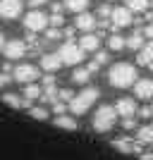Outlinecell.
<instances>
[{
	"label": "cell",
	"instance_id": "obj_1",
	"mask_svg": "<svg viewBox=\"0 0 153 160\" xmlns=\"http://www.w3.org/2000/svg\"><path fill=\"white\" fill-rule=\"evenodd\" d=\"M136 79H139V74H136L134 65H129V62H117V65H113L108 69V81L115 88H127Z\"/></svg>",
	"mask_w": 153,
	"mask_h": 160
},
{
	"label": "cell",
	"instance_id": "obj_2",
	"mask_svg": "<svg viewBox=\"0 0 153 160\" xmlns=\"http://www.w3.org/2000/svg\"><path fill=\"white\" fill-rule=\"evenodd\" d=\"M98 98H100V91H98V88H96V86H86L81 93H77V96L69 98L67 108H69V112H72L74 117H79V115H84Z\"/></svg>",
	"mask_w": 153,
	"mask_h": 160
},
{
	"label": "cell",
	"instance_id": "obj_3",
	"mask_svg": "<svg viewBox=\"0 0 153 160\" xmlns=\"http://www.w3.org/2000/svg\"><path fill=\"white\" fill-rule=\"evenodd\" d=\"M117 122V112L113 105H100L93 115V129L96 132H110Z\"/></svg>",
	"mask_w": 153,
	"mask_h": 160
},
{
	"label": "cell",
	"instance_id": "obj_4",
	"mask_svg": "<svg viewBox=\"0 0 153 160\" xmlns=\"http://www.w3.org/2000/svg\"><path fill=\"white\" fill-rule=\"evenodd\" d=\"M60 60H62V65H79L81 60H84V50H81L77 43H62L60 46Z\"/></svg>",
	"mask_w": 153,
	"mask_h": 160
},
{
	"label": "cell",
	"instance_id": "obj_5",
	"mask_svg": "<svg viewBox=\"0 0 153 160\" xmlns=\"http://www.w3.org/2000/svg\"><path fill=\"white\" fill-rule=\"evenodd\" d=\"M22 7H24L22 0H0V19H7V22L19 19Z\"/></svg>",
	"mask_w": 153,
	"mask_h": 160
},
{
	"label": "cell",
	"instance_id": "obj_6",
	"mask_svg": "<svg viewBox=\"0 0 153 160\" xmlns=\"http://www.w3.org/2000/svg\"><path fill=\"white\" fill-rule=\"evenodd\" d=\"M24 27H27L29 31H43V29L48 27V17L41 12L38 7H31V12L24 17Z\"/></svg>",
	"mask_w": 153,
	"mask_h": 160
},
{
	"label": "cell",
	"instance_id": "obj_7",
	"mask_svg": "<svg viewBox=\"0 0 153 160\" xmlns=\"http://www.w3.org/2000/svg\"><path fill=\"white\" fill-rule=\"evenodd\" d=\"M110 27L113 29H125L132 24V10H127V7H115V10H110Z\"/></svg>",
	"mask_w": 153,
	"mask_h": 160
},
{
	"label": "cell",
	"instance_id": "obj_8",
	"mask_svg": "<svg viewBox=\"0 0 153 160\" xmlns=\"http://www.w3.org/2000/svg\"><path fill=\"white\" fill-rule=\"evenodd\" d=\"M3 53L10 58V60H19L27 55V43L19 38H12V41H5V46H3Z\"/></svg>",
	"mask_w": 153,
	"mask_h": 160
},
{
	"label": "cell",
	"instance_id": "obj_9",
	"mask_svg": "<svg viewBox=\"0 0 153 160\" xmlns=\"http://www.w3.org/2000/svg\"><path fill=\"white\" fill-rule=\"evenodd\" d=\"M38 79V69L33 65H19L14 67V81H19V84H31V81Z\"/></svg>",
	"mask_w": 153,
	"mask_h": 160
},
{
	"label": "cell",
	"instance_id": "obj_10",
	"mask_svg": "<svg viewBox=\"0 0 153 160\" xmlns=\"http://www.w3.org/2000/svg\"><path fill=\"white\" fill-rule=\"evenodd\" d=\"M132 86H134V96L136 98L153 100V79H136Z\"/></svg>",
	"mask_w": 153,
	"mask_h": 160
},
{
	"label": "cell",
	"instance_id": "obj_11",
	"mask_svg": "<svg viewBox=\"0 0 153 160\" xmlns=\"http://www.w3.org/2000/svg\"><path fill=\"white\" fill-rule=\"evenodd\" d=\"M113 108H115V112H117V117H129V115H136V103H134V98H120Z\"/></svg>",
	"mask_w": 153,
	"mask_h": 160
},
{
	"label": "cell",
	"instance_id": "obj_12",
	"mask_svg": "<svg viewBox=\"0 0 153 160\" xmlns=\"http://www.w3.org/2000/svg\"><path fill=\"white\" fill-rule=\"evenodd\" d=\"M113 146L117 148V151H122V153H136V155L144 151L141 143H139V141H134V139H117V141H113Z\"/></svg>",
	"mask_w": 153,
	"mask_h": 160
},
{
	"label": "cell",
	"instance_id": "obj_13",
	"mask_svg": "<svg viewBox=\"0 0 153 160\" xmlns=\"http://www.w3.org/2000/svg\"><path fill=\"white\" fill-rule=\"evenodd\" d=\"M98 46H100V36L98 33H91V31H86L84 36H81V41H79V48L86 53V50H98Z\"/></svg>",
	"mask_w": 153,
	"mask_h": 160
},
{
	"label": "cell",
	"instance_id": "obj_14",
	"mask_svg": "<svg viewBox=\"0 0 153 160\" xmlns=\"http://www.w3.org/2000/svg\"><path fill=\"white\" fill-rule=\"evenodd\" d=\"M96 27V17L89 12H77V22H74V29H79V31H91Z\"/></svg>",
	"mask_w": 153,
	"mask_h": 160
},
{
	"label": "cell",
	"instance_id": "obj_15",
	"mask_svg": "<svg viewBox=\"0 0 153 160\" xmlns=\"http://www.w3.org/2000/svg\"><path fill=\"white\" fill-rule=\"evenodd\" d=\"M41 67H43L46 72H58V69L62 67L60 55H58V53H48V55H43V58H41Z\"/></svg>",
	"mask_w": 153,
	"mask_h": 160
},
{
	"label": "cell",
	"instance_id": "obj_16",
	"mask_svg": "<svg viewBox=\"0 0 153 160\" xmlns=\"http://www.w3.org/2000/svg\"><path fill=\"white\" fill-rule=\"evenodd\" d=\"M136 60H139L141 67H151L153 69V41H148L146 46L139 48V58H136Z\"/></svg>",
	"mask_w": 153,
	"mask_h": 160
},
{
	"label": "cell",
	"instance_id": "obj_17",
	"mask_svg": "<svg viewBox=\"0 0 153 160\" xmlns=\"http://www.w3.org/2000/svg\"><path fill=\"white\" fill-rule=\"evenodd\" d=\"M55 127L67 129V132H77V129H79V122L74 120V117H67V115H58V117H55Z\"/></svg>",
	"mask_w": 153,
	"mask_h": 160
},
{
	"label": "cell",
	"instance_id": "obj_18",
	"mask_svg": "<svg viewBox=\"0 0 153 160\" xmlns=\"http://www.w3.org/2000/svg\"><path fill=\"white\" fill-rule=\"evenodd\" d=\"M3 103H7L10 108H17V110L31 105V100H29V98H19V96H14V93H5V96H3Z\"/></svg>",
	"mask_w": 153,
	"mask_h": 160
},
{
	"label": "cell",
	"instance_id": "obj_19",
	"mask_svg": "<svg viewBox=\"0 0 153 160\" xmlns=\"http://www.w3.org/2000/svg\"><path fill=\"white\" fill-rule=\"evenodd\" d=\"M136 141L141 146H153V124H146L136 132Z\"/></svg>",
	"mask_w": 153,
	"mask_h": 160
},
{
	"label": "cell",
	"instance_id": "obj_20",
	"mask_svg": "<svg viewBox=\"0 0 153 160\" xmlns=\"http://www.w3.org/2000/svg\"><path fill=\"white\" fill-rule=\"evenodd\" d=\"M69 79H72L74 84H81V86H84V84H89V79H91V72L84 69V67H77V65H74V72H72Z\"/></svg>",
	"mask_w": 153,
	"mask_h": 160
},
{
	"label": "cell",
	"instance_id": "obj_21",
	"mask_svg": "<svg viewBox=\"0 0 153 160\" xmlns=\"http://www.w3.org/2000/svg\"><path fill=\"white\" fill-rule=\"evenodd\" d=\"M62 5H65V10H72L77 14V12H84L89 7V0H62Z\"/></svg>",
	"mask_w": 153,
	"mask_h": 160
},
{
	"label": "cell",
	"instance_id": "obj_22",
	"mask_svg": "<svg viewBox=\"0 0 153 160\" xmlns=\"http://www.w3.org/2000/svg\"><path fill=\"white\" fill-rule=\"evenodd\" d=\"M144 46V33H132L129 38H125V48H129V50H139V48Z\"/></svg>",
	"mask_w": 153,
	"mask_h": 160
},
{
	"label": "cell",
	"instance_id": "obj_23",
	"mask_svg": "<svg viewBox=\"0 0 153 160\" xmlns=\"http://www.w3.org/2000/svg\"><path fill=\"white\" fill-rule=\"evenodd\" d=\"M41 100H43V103H53V100H58V88H55V84H50V86H46L43 91H41Z\"/></svg>",
	"mask_w": 153,
	"mask_h": 160
},
{
	"label": "cell",
	"instance_id": "obj_24",
	"mask_svg": "<svg viewBox=\"0 0 153 160\" xmlns=\"http://www.w3.org/2000/svg\"><path fill=\"white\" fill-rule=\"evenodd\" d=\"M108 48H110V50H115V53H117V50H122V48H125V38H122L120 33H113V36L108 38Z\"/></svg>",
	"mask_w": 153,
	"mask_h": 160
},
{
	"label": "cell",
	"instance_id": "obj_25",
	"mask_svg": "<svg viewBox=\"0 0 153 160\" xmlns=\"http://www.w3.org/2000/svg\"><path fill=\"white\" fill-rule=\"evenodd\" d=\"M148 7V0H127V10L132 12H144Z\"/></svg>",
	"mask_w": 153,
	"mask_h": 160
},
{
	"label": "cell",
	"instance_id": "obj_26",
	"mask_svg": "<svg viewBox=\"0 0 153 160\" xmlns=\"http://www.w3.org/2000/svg\"><path fill=\"white\" fill-rule=\"evenodd\" d=\"M41 91H43V88H41L38 84H33V81H31V84L27 86V91H24V96H27L29 100H36V98H41Z\"/></svg>",
	"mask_w": 153,
	"mask_h": 160
},
{
	"label": "cell",
	"instance_id": "obj_27",
	"mask_svg": "<svg viewBox=\"0 0 153 160\" xmlns=\"http://www.w3.org/2000/svg\"><path fill=\"white\" fill-rule=\"evenodd\" d=\"M29 115H31L33 120H38V122L48 120V110H46V108H31V105H29Z\"/></svg>",
	"mask_w": 153,
	"mask_h": 160
},
{
	"label": "cell",
	"instance_id": "obj_28",
	"mask_svg": "<svg viewBox=\"0 0 153 160\" xmlns=\"http://www.w3.org/2000/svg\"><path fill=\"white\" fill-rule=\"evenodd\" d=\"M46 36H48V41H60V36H62V31H60V27H53V29H48L46 31Z\"/></svg>",
	"mask_w": 153,
	"mask_h": 160
},
{
	"label": "cell",
	"instance_id": "obj_29",
	"mask_svg": "<svg viewBox=\"0 0 153 160\" xmlns=\"http://www.w3.org/2000/svg\"><path fill=\"white\" fill-rule=\"evenodd\" d=\"M48 24H53V27H62V24H65V19H62V14L53 12V17H48Z\"/></svg>",
	"mask_w": 153,
	"mask_h": 160
},
{
	"label": "cell",
	"instance_id": "obj_30",
	"mask_svg": "<svg viewBox=\"0 0 153 160\" xmlns=\"http://www.w3.org/2000/svg\"><path fill=\"white\" fill-rule=\"evenodd\" d=\"M53 110H55V115H62L67 110V103L65 100H53Z\"/></svg>",
	"mask_w": 153,
	"mask_h": 160
},
{
	"label": "cell",
	"instance_id": "obj_31",
	"mask_svg": "<svg viewBox=\"0 0 153 160\" xmlns=\"http://www.w3.org/2000/svg\"><path fill=\"white\" fill-rule=\"evenodd\" d=\"M122 127H125V129H134V127H136V117H134V115L125 117V120H122Z\"/></svg>",
	"mask_w": 153,
	"mask_h": 160
},
{
	"label": "cell",
	"instance_id": "obj_32",
	"mask_svg": "<svg viewBox=\"0 0 153 160\" xmlns=\"http://www.w3.org/2000/svg\"><path fill=\"white\" fill-rule=\"evenodd\" d=\"M72 91H69V88H62V91H58V98L60 100H65V103H69V98H72Z\"/></svg>",
	"mask_w": 153,
	"mask_h": 160
},
{
	"label": "cell",
	"instance_id": "obj_33",
	"mask_svg": "<svg viewBox=\"0 0 153 160\" xmlns=\"http://www.w3.org/2000/svg\"><path fill=\"white\" fill-rule=\"evenodd\" d=\"M93 62H96V65H105V62H108V53H96V60H93Z\"/></svg>",
	"mask_w": 153,
	"mask_h": 160
},
{
	"label": "cell",
	"instance_id": "obj_34",
	"mask_svg": "<svg viewBox=\"0 0 153 160\" xmlns=\"http://www.w3.org/2000/svg\"><path fill=\"white\" fill-rule=\"evenodd\" d=\"M43 84H46V86H50V84H55V77H53V72H48L46 77H43Z\"/></svg>",
	"mask_w": 153,
	"mask_h": 160
},
{
	"label": "cell",
	"instance_id": "obj_35",
	"mask_svg": "<svg viewBox=\"0 0 153 160\" xmlns=\"http://www.w3.org/2000/svg\"><path fill=\"white\" fill-rule=\"evenodd\" d=\"M144 36H146V38H151V41H153V22H151V24H148L146 29H144Z\"/></svg>",
	"mask_w": 153,
	"mask_h": 160
},
{
	"label": "cell",
	"instance_id": "obj_36",
	"mask_svg": "<svg viewBox=\"0 0 153 160\" xmlns=\"http://www.w3.org/2000/svg\"><path fill=\"white\" fill-rule=\"evenodd\" d=\"M110 10H113V7H108V5H100L98 14H100V17H108V14H110Z\"/></svg>",
	"mask_w": 153,
	"mask_h": 160
},
{
	"label": "cell",
	"instance_id": "obj_37",
	"mask_svg": "<svg viewBox=\"0 0 153 160\" xmlns=\"http://www.w3.org/2000/svg\"><path fill=\"white\" fill-rule=\"evenodd\" d=\"M139 115H141V117H151V115H153V110H151V108H141V110H139Z\"/></svg>",
	"mask_w": 153,
	"mask_h": 160
},
{
	"label": "cell",
	"instance_id": "obj_38",
	"mask_svg": "<svg viewBox=\"0 0 153 160\" xmlns=\"http://www.w3.org/2000/svg\"><path fill=\"white\" fill-rule=\"evenodd\" d=\"M62 10H65V5H62V2H53V12L62 14Z\"/></svg>",
	"mask_w": 153,
	"mask_h": 160
},
{
	"label": "cell",
	"instance_id": "obj_39",
	"mask_svg": "<svg viewBox=\"0 0 153 160\" xmlns=\"http://www.w3.org/2000/svg\"><path fill=\"white\" fill-rule=\"evenodd\" d=\"M48 0H29V5L31 7H41V5H46Z\"/></svg>",
	"mask_w": 153,
	"mask_h": 160
},
{
	"label": "cell",
	"instance_id": "obj_40",
	"mask_svg": "<svg viewBox=\"0 0 153 160\" xmlns=\"http://www.w3.org/2000/svg\"><path fill=\"white\" fill-rule=\"evenodd\" d=\"M139 160H153V153H146V151H141V153H139Z\"/></svg>",
	"mask_w": 153,
	"mask_h": 160
},
{
	"label": "cell",
	"instance_id": "obj_41",
	"mask_svg": "<svg viewBox=\"0 0 153 160\" xmlns=\"http://www.w3.org/2000/svg\"><path fill=\"white\" fill-rule=\"evenodd\" d=\"M7 81H10V77H7V74H0V86H5Z\"/></svg>",
	"mask_w": 153,
	"mask_h": 160
},
{
	"label": "cell",
	"instance_id": "obj_42",
	"mask_svg": "<svg viewBox=\"0 0 153 160\" xmlns=\"http://www.w3.org/2000/svg\"><path fill=\"white\" fill-rule=\"evenodd\" d=\"M3 46H5V36L0 33V50H3Z\"/></svg>",
	"mask_w": 153,
	"mask_h": 160
},
{
	"label": "cell",
	"instance_id": "obj_43",
	"mask_svg": "<svg viewBox=\"0 0 153 160\" xmlns=\"http://www.w3.org/2000/svg\"><path fill=\"white\" fill-rule=\"evenodd\" d=\"M151 110H153V105H151Z\"/></svg>",
	"mask_w": 153,
	"mask_h": 160
}]
</instances>
